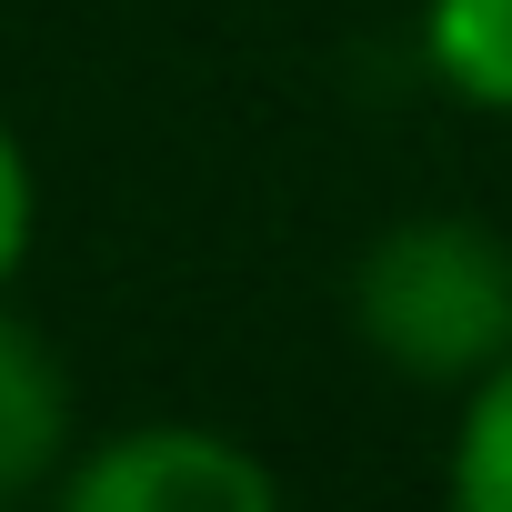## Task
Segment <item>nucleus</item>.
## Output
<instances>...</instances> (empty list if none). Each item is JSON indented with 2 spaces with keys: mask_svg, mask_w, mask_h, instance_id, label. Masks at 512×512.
<instances>
[{
  "mask_svg": "<svg viewBox=\"0 0 512 512\" xmlns=\"http://www.w3.org/2000/svg\"><path fill=\"white\" fill-rule=\"evenodd\" d=\"M0 512H31V502H0Z\"/></svg>",
  "mask_w": 512,
  "mask_h": 512,
  "instance_id": "obj_7",
  "label": "nucleus"
},
{
  "mask_svg": "<svg viewBox=\"0 0 512 512\" xmlns=\"http://www.w3.org/2000/svg\"><path fill=\"white\" fill-rule=\"evenodd\" d=\"M51 512H292L282 472L221 422H131L61 462Z\"/></svg>",
  "mask_w": 512,
  "mask_h": 512,
  "instance_id": "obj_2",
  "label": "nucleus"
},
{
  "mask_svg": "<svg viewBox=\"0 0 512 512\" xmlns=\"http://www.w3.org/2000/svg\"><path fill=\"white\" fill-rule=\"evenodd\" d=\"M442 512H512V362H492L452 412Z\"/></svg>",
  "mask_w": 512,
  "mask_h": 512,
  "instance_id": "obj_5",
  "label": "nucleus"
},
{
  "mask_svg": "<svg viewBox=\"0 0 512 512\" xmlns=\"http://www.w3.org/2000/svg\"><path fill=\"white\" fill-rule=\"evenodd\" d=\"M71 452H81L71 352L31 312H11V292H0V502H41Z\"/></svg>",
  "mask_w": 512,
  "mask_h": 512,
  "instance_id": "obj_3",
  "label": "nucleus"
},
{
  "mask_svg": "<svg viewBox=\"0 0 512 512\" xmlns=\"http://www.w3.org/2000/svg\"><path fill=\"white\" fill-rule=\"evenodd\" d=\"M352 342L412 392H472L512 362V231L482 211H402L352 262Z\"/></svg>",
  "mask_w": 512,
  "mask_h": 512,
  "instance_id": "obj_1",
  "label": "nucleus"
},
{
  "mask_svg": "<svg viewBox=\"0 0 512 512\" xmlns=\"http://www.w3.org/2000/svg\"><path fill=\"white\" fill-rule=\"evenodd\" d=\"M31 241H41V171H31V141L0 121V292L31 272Z\"/></svg>",
  "mask_w": 512,
  "mask_h": 512,
  "instance_id": "obj_6",
  "label": "nucleus"
},
{
  "mask_svg": "<svg viewBox=\"0 0 512 512\" xmlns=\"http://www.w3.org/2000/svg\"><path fill=\"white\" fill-rule=\"evenodd\" d=\"M422 71L462 111H512V0H422Z\"/></svg>",
  "mask_w": 512,
  "mask_h": 512,
  "instance_id": "obj_4",
  "label": "nucleus"
}]
</instances>
